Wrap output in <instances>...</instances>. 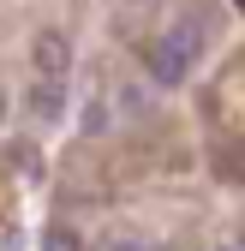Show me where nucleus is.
Here are the masks:
<instances>
[{"mask_svg": "<svg viewBox=\"0 0 245 251\" xmlns=\"http://www.w3.org/2000/svg\"><path fill=\"white\" fill-rule=\"evenodd\" d=\"M144 60H149V78H156L162 90H173V84H186V72H192V60L179 54V48H173L168 36H162V42H149V54H144Z\"/></svg>", "mask_w": 245, "mask_h": 251, "instance_id": "obj_1", "label": "nucleus"}, {"mask_svg": "<svg viewBox=\"0 0 245 251\" xmlns=\"http://www.w3.org/2000/svg\"><path fill=\"white\" fill-rule=\"evenodd\" d=\"M36 66H42V78H60L72 66V42L60 36V30H42L36 36Z\"/></svg>", "mask_w": 245, "mask_h": 251, "instance_id": "obj_2", "label": "nucleus"}, {"mask_svg": "<svg viewBox=\"0 0 245 251\" xmlns=\"http://www.w3.org/2000/svg\"><path fill=\"white\" fill-rule=\"evenodd\" d=\"M168 42L186 54V60H197V30H192V24H173V30H168Z\"/></svg>", "mask_w": 245, "mask_h": 251, "instance_id": "obj_3", "label": "nucleus"}, {"mask_svg": "<svg viewBox=\"0 0 245 251\" xmlns=\"http://www.w3.org/2000/svg\"><path fill=\"white\" fill-rule=\"evenodd\" d=\"M42 251H78L72 227H48V233H42Z\"/></svg>", "mask_w": 245, "mask_h": 251, "instance_id": "obj_4", "label": "nucleus"}, {"mask_svg": "<svg viewBox=\"0 0 245 251\" xmlns=\"http://www.w3.org/2000/svg\"><path fill=\"white\" fill-rule=\"evenodd\" d=\"M36 114H60V84H54V78L36 90Z\"/></svg>", "mask_w": 245, "mask_h": 251, "instance_id": "obj_5", "label": "nucleus"}, {"mask_svg": "<svg viewBox=\"0 0 245 251\" xmlns=\"http://www.w3.org/2000/svg\"><path fill=\"white\" fill-rule=\"evenodd\" d=\"M108 251H149V245H138V239H120V245H108Z\"/></svg>", "mask_w": 245, "mask_h": 251, "instance_id": "obj_6", "label": "nucleus"}, {"mask_svg": "<svg viewBox=\"0 0 245 251\" xmlns=\"http://www.w3.org/2000/svg\"><path fill=\"white\" fill-rule=\"evenodd\" d=\"M227 251H233V245H227Z\"/></svg>", "mask_w": 245, "mask_h": 251, "instance_id": "obj_7", "label": "nucleus"}]
</instances>
